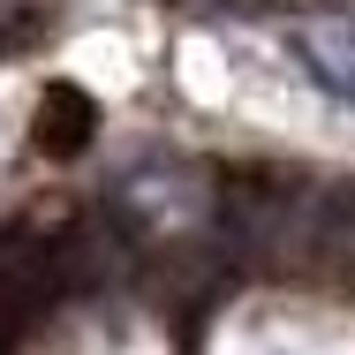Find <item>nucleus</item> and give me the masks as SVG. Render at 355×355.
I'll use <instances>...</instances> for the list:
<instances>
[{
	"mask_svg": "<svg viewBox=\"0 0 355 355\" xmlns=\"http://www.w3.org/2000/svg\"><path fill=\"white\" fill-rule=\"evenodd\" d=\"M287 46H295V61L310 69V83H325L333 98H348L355 106V15H302L295 31H287Z\"/></svg>",
	"mask_w": 355,
	"mask_h": 355,
	"instance_id": "1",
	"label": "nucleus"
},
{
	"mask_svg": "<svg viewBox=\"0 0 355 355\" xmlns=\"http://www.w3.org/2000/svg\"><path fill=\"white\" fill-rule=\"evenodd\" d=\"M91 121H98V114H91L83 91H69V83L46 91V98H38V151H83Z\"/></svg>",
	"mask_w": 355,
	"mask_h": 355,
	"instance_id": "2",
	"label": "nucleus"
}]
</instances>
